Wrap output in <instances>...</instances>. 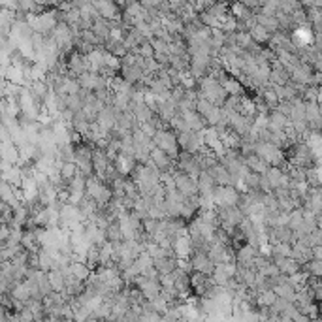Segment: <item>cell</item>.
Here are the masks:
<instances>
[{"mask_svg": "<svg viewBox=\"0 0 322 322\" xmlns=\"http://www.w3.org/2000/svg\"><path fill=\"white\" fill-rule=\"evenodd\" d=\"M275 300L277 296L273 294V290H264L256 296V307H271Z\"/></svg>", "mask_w": 322, "mask_h": 322, "instance_id": "cell-17", "label": "cell"}, {"mask_svg": "<svg viewBox=\"0 0 322 322\" xmlns=\"http://www.w3.org/2000/svg\"><path fill=\"white\" fill-rule=\"evenodd\" d=\"M302 271H305L309 277H317V279H321L322 262H319V260H309V262L302 264Z\"/></svg>", "mask_w": 322, "mask_h": 322, "instance_id": "cell-16", "label": "cell"}, {"mask_svg": "<svg viewBox=\"0 0 322 322\" xmlns=\"http://www.w3.org/2000/svg\"><path fill=\"white\" fill-rule=\"evenodd\" d=\"M68 70H70V74H74L76 77H79L81 74H85V72H89V64H87V58L83 57V55L76 53L74 57L70 58V62H68Z\"/></svg>", "mask_w": 322, "mask_h": 322, "instance_id": "cell-9", "label": "cell"}, {"mask_svg": "<svg viewBox=\"0 0 322 322\" xmlns=\"http://www.w3.org/2000/svg\"><path fill=\"white\" fill-rule=\"evenodd\" d=\"M171 162L173 161H171L164 151L157 149V147H153L151 149V164L161 171V173H168V171L171 170Z\"/></svg>", "mask_w": 322, "mask_h": 322, "instance_id": "cell-7", "label": "cell"}, {"mask_svg": "<svg viewBox=\"0 0 322 322\" xmlns=\"http://www.w3.org/2000/svg\"><path fill=\"white\" fill-rule=\"evenodd\" d=\"M132 286H136L140 290V294H142V298L145 302H151L157 296H161V283L153 281V279H147L145 275H138L136 281L132 283Z\"/></svg>", "mask_w": 322, "mask_h": 322, "instance_id": "cell-4", "label": "cell"}, {"mask_svg": "<svg viewBox=\"0 0 322 322\" xmlns=\"http://www.w3.org/2000/svg\"><path fill=\"white\" fill-rule=\"evenodd\" d=\"M292 321L294 322H313L311 319H309V317H305V315H296Z\"/></svg>", "mask_w": 322, "mask_h": 322, "instance_id": "cell-19", "label": "cell"}, {"mask_svg": "<svg viewBox=\"0 0 322 322\" xmlns=\"http://www.w3.org/2000/svg\"><path fill=\"white\" fill-rule=\"evenodd\" d=\"M243 164L247 166V170L251 171V173H256V175H264L266 171H268V168H269L260 157H256L255 153L243 157Z\"/></svg>", "mask_w": 322, "mask_h": 322, "instance_id": "cell-8", "label": "cell"}, {"mask_svg": "<svg viewBox=\"0 0 322 322\" xmlns=\"http://www.w3.org/2000/svg\"><path fill=\"white\" fill-rule=\"evenodd\" d=\"M153 268L159 271V275H168L177 268V258H161V260H153Z\"/></svg>", "mask_w": 322, "mask_h": 322, "instance_id": "cell-11", "label": "cell"}, {"mask_svg": "<svg viewBox=\"0 0 322 322\" xmlns=\"http://www.w3.org/2000/svg\"><path fill=\"white\" fill-rule=\"evenodd\" d=\"M190 268H192V271L206 275V277H211L213 269H215V266L208 258L206 253H194V255L190 256Z\"/></svg>", "mask_w": 322, "mask_h": 322, "instance_id": "cell-5", "label": "cell"}, {"mask_svg": "<svg viewBox=\"0 0 322 322\" xmlns=\"http://www.w3.org/2000/svg\"><path fill=\"white\" fill-rule=\"evenodd\" d=\"M239 192L234 187H215L213 190V206L215 208H234L237 206Z\"/></svg>", "mask_w": 322, "mask_h": 322, "instance_id": "cell-3", "label": "cell"}, {"mask_svg": "<svg viewBox=\"0 0 322 322\" xmlns=\"http://www.w3.org/2000/svg\"><path fill=\"white\" fill-rule=\"evenodd\" d=\"M161 317L159 313L151 311V309H147L145 307V303L142 305V313H140V322H161Z\"/></svg>", "mask_w": 322, "mask_h": 322, "instance_id": "cell-18", "label": "cell"}, {"mask_svg": "<svg viewBox=\"0 0 322 322\" xmlns=\"http://www.w3.org/2000/svg\"><path fill=\"white\" fill-rule=\"evenodd\" d=\"M93 34H95L96 38L100 40V44H104L106 40L109 38V21L106 19H100V17H96L95 23H93Z\"/></svg>", "mask_w": 322, "mask_h": 322, "instance_id": "cell-12", "label": "cell"}, {"mask_svg": "<svg viewBox=\"0 0 322 322\" xmlns=\"http://www.w3.org/2000/svg\"><path fill=\"white\" fill-rule=\"evenodd\" d=\"M260 96H262V104H264L269 111H273L275 107L279 106V98H277V95L273 93L271 87H264V89L260 91Z\"/></svg>", "mask_w": 322, "mask_h": 322, "instance_id": "cell-14", "label": "cell"}, {"mask_svg": "<svg viewBox=\"0 0 322 322\" xmlns=\"http://www.w3.org/2000/svg\"><path fill=\"white\" fill-rule=\"evenodd\" d=\"M255 155L260 157L262 161L269 166V168H279L286 159H284V151L275 147L271 143H262V142H256L255 145Z\"/></svg>", "mask_w": 322, "mask_h": 322, "instance_id": "cell-2", "label": "cell"}, {"mask_svg": "<svg viewBox=\"0 0 322 322\" xmlns=\"http://www.w3.org/2000/svg\"><path fill=\"white\" fill-rule=\"evenodd\" d=\"M48 281L51 284V290L53 292H62L64 290V284H66V277L60 273V269H51L48 273Z\"/></svg>", "mask_w": 322, "mask_h": 322, "instance_id": "cell-13", "label": "cell"}, {"mask_svg": "<svg viewBox=\"0 0 322 322\" xmlns=\"http://www.w3.org/2000/svg\"><path fill=\"white\" fill-rule=\"evenodd\" d=\"M115 117H117V113L113 111L111 106H104V109H102V111L98 113V117H96V124L100 126V130H102L106 136L115 128Z\"/></svg>", "mask_w": 322, "mask_h": 322, "instance_id": "cell-6", "label": "cell"}, {"mask_svg": "<svg viewBox=\"0 0 322 322\" xmlns=\"http://www.w3.org/2000/svg\"><path fill=\"white\" fill-rule=\"evenodd\" d=\"M249 36L253 38V42H255V44H258V46H260V44H266V42H269V36H271V34H269V32H268L264 27H260V25H255L253 29L249 30Z\"/></svg>", "mask_w": 322, "mask_h": 322, "instance_id": "cell-15", "label": "cell"}, {"mask_svg": "<svg viewBox=\"0 0 322 322\" xmlns=\"http://www.w3.org/2000/svg\"><path fill=\"white\" fill-rule=\"evenodd\" d=\"M91 269L87 268L85 262H70V277H74L77 281H81V283H85L87 279L91 277Z\"/></svg>", "mask_w": 322, "mask_h": 322, "instance_id": "cell-10", "label": "cell"}, {"mask_svg": "<svg viewBox=\"0 0 322 322\" xmlns=\"http://www.w3.org/2000/svg\"><path fill=\"white\" fill-rule=\"evenodd\" d=\"M153 145H155L157 149H161V151L166 153L171 161H175L177 155H179L177 136H175V132H171L170 128H162V130H159V132L155 134V136H153Z\"/></svg>", "mask_w": 322, "mask_h": 322, "instance_id": "cell-1", "label": "cell"}]
</instances>
